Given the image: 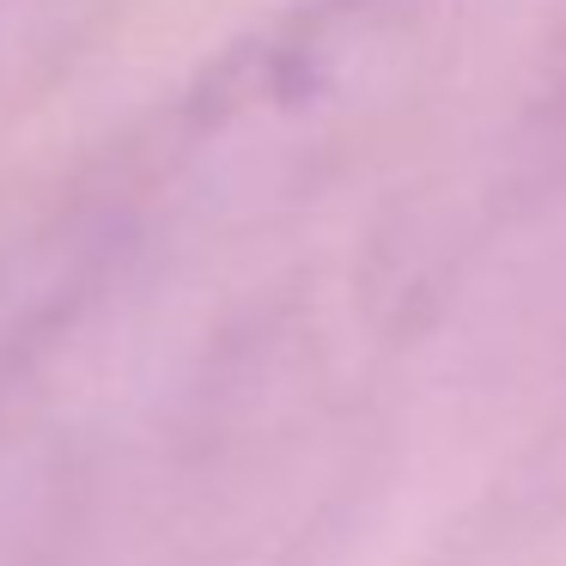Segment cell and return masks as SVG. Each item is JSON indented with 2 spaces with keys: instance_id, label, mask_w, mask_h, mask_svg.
<instances>
[]
</instances>
